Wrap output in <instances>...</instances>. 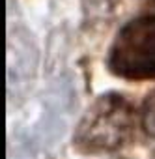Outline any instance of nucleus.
I'll list each match as a JSON object with an SVG mask.
<instances>
[{
	"label": "nucleus",
	"instance_id": "obj_1",
	"mask_svg": "<svg viewBox=\"0 0 155 159\" xmlns=\"http://www.w3.org/2000/svg\"><path fill=\"white\" fill-rule=\"evenodd\" d=\"M135 135V109L127 98L116 92L97 98L82 114L73 133V146L81 153L116 152Z\"/></svg>",
	"mask_w": 155,
	"mask_h": 159
},
{
	"label": "nucleus",
	"instance_id": "obj_2",
	"mask_svg": "<svg viewBox=\"0 0 155 159\" xmlns=\"http://www.w3.org/2000/svg\"><path fill=\"white\" fill-rule=\"evenodd\" d=\"M107 67L125 81L155 79V15H140L125 23L107 54Z\"/></svg>",
	"mask_w": 155,
	"mask_h": 159
},
{
	"label": "nucleus",
	"instance_id": "obj_3",
	"mask_svg": "<svg viewBox=\"0 0 155 159\" xmlns=\"http://www.w3.org/2000/svg\"><path fill=\"white\" fill-rule=\"evenodd\" d=\"M36 49L24 26H13L8 38V83L11 98L26 88L36 71Z\"/></svg>",
	"mask_w": 155,
	"mask_h": 159
},
{
	"label": "nucleus",
	"instance_id": "obj_4",
	"mask_svg": "<svg viewBox=\"0 0 155 159\" xmlns=\"http://www.w3.org/2000/svg\"><path fill=\"white\" fill-rule=\"evenodd\" d=\"M142 127L149 137L155 139V90L146 98L142 105Z\"/></svg>",
	"mask_w": 155,
	"mask_h": 159
},
{
	"label": "nucleus",
	"instance_id": "obj_5",
	"mask_svg": "<svg viewBox=\"0 0 155 159\" xmlns=\"http://www.w3.org/2000/svg\"><path fill=\"white\" fill-rule=\"evenodd\" d=\"M151 2H153V6H155V0H151Z\"/></svg>",
	"mask_w": 155,
	"mask_h": 159
}]
</instances>
